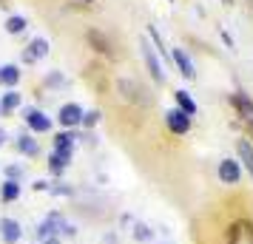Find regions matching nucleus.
Returning <instances> with one entry per match:
<instances>
[{
	"instance_id": "1",
	"label": "nucleus",
	"mask_w": 253,
	"mask_h": 244,
	"mask_svg": "<svg viewBox=\"0 0 253 244\" xmlns=\"http://www.w3.org/2000/svg\"><path fill=\"white\" fill-rule=\"evenodd\" d=\"M60 236H77V227L66 221V216L60 210H48L43 221L37 224V242H46V239H60Z\"/></svg>"
},
{
	"instance_id": "2",
	"label": "nucleus",
	"mask_w": 253,
	"mask_h": 244,
	"mask_svg": "<svg viewBox=\"0 0 253 244\" xmlns=\"http://www.w3.org/2000/svg\"><path fill=\"white\" fill-rule=\"evenodd\" d=\"M117 91L123 94V100L131 105H139V108H145V105H151L154 100H151L148 88H142L137 80H128V77H123V80H117Z\"/></svg>"
},
{
	"instance_id": "3",
	"label": "nucleus",
	"mask_w": 253,
	"mask_h": 244,
	"mask_svg": "<svg viewBox=\"0 0 253 244\" xmlns=\"http://www.w3.org/2000/svg\"><path fill=\"white\" fill-rule=\"evenodd\" d=\"M225 244H253V221L236 219L225 233Z\"/></svg>"
},
{
	"instance_id": "4",
	"label": "nucleus",
	"mask_w": 253,
	"mask_h": 244,
	"mask_svg": "<svg viewBox=\"0 0 253 244\" xmlns=\"http://www.w3.org/2000/svg\"><path fill=\"white\" fill-rule=\"evenodd\" d=\"M83 105H77V103H63L60 105V111H57V125L63 131H74L77 125L83 122Z\"/></svg>"
},
{
	"instance_id": "5",
	"label": "nucleus",
	"mask_w": 253,
	"mask_h": 244,
	"mask_svg": "<svg viewBox=\"0 0 253 244\" xmlns=\"http://www.w3.org/2000/svg\"><path fill=\"white\" fill-rule=\"evenodd\" d=\"M142 60H145V66H148V74L162 85V82H165V66H162V60L157 57V48L151 46L148 37L142 40Z\"/></svg>"
},
{
	"instance_id": "6",
	"label": "nucleus",
	"mask_w": 253,
	"mask_h": 244,
	"mask_svg": "<svg viewBox=\"0 0 253 244\" xmlns=\"http://www.w3.org/2000/svg\"><path fill=\"white\" fill-rule=\"evenodd\" d=\"M85 40H88V46H91L97 54H103V57H108V60L117 57L114 43H111V37L105 35V32H100V29H88V32H85Z\"/></svg>"
},
{
	"instance_id": "7",
	"label": "nucleus",
	"mask_w": 253,
	"mask_h": 244,
	"mask_svg": "<svg viewBox=\"0 0 253 244\" xmlns=\"http://www.w3.org/2000/svg\"><path fill=\"white\" fill-rule=\"evenodd\" d=\"M230 103H233V108H236L239 119L245 122V128H253V100L251 97H248L245 91H233L230 94Z\"/></svg>"
},
{
	"instance_id": "8",
	"label": "nucleus",
	"mask_w": 253,
	"mask_h": 244,
	"mask_svg": "<svg viewBox=\"0 0 253 244\" xmlns=\"http://www.w3.org/2000/svg\"><path fill=\"white\" fill-rule=\"evenodd\" d=\"M165 125H168V131H171L173 137H185L191 131V116L185 114V111H179V108H171L165 114Z\"/></svg>"
},
{
	"instance_id": "9",
	"label": "nucleus",
	"mask_w": 253,
	"mask_h": 244,
	"mask_svg": "<svg viewBox=\"0 0 253 244\" xmlns=\"http://www.w3.org/2000/svg\"><path fill=\"white\" fill-rule=\"evenodd\" d=\"M23 119H26V125H29L32 134H48L51 131V116L46 111H40V108H29Z\"/></svg>"
},
{
	"instance_id": "10",
	"label": "nucleus",
	"mask_w": 253,
	"mask_h": 244,
	"mask_svg": "<svg viewBox=\"0 0 253 244\" xmlns=\"http://www.w3.org/2000/svg\"><path fill=\"white\" fill-rule=\"evenodd\" d=\"M216 176H219V182H225V185H236L242 179V162L239 159H222L216 168Z\"/></svg>"
},
{
	"instance_id": "11",
	"label": "nucleus",
	"mask_w": 253,
	"mask_h": 244,
	"mask_svg": "<svg viewBox=\"0 0 253 244\" xmlns=\"http://www.w3.org/2000/svg\"><path fill=\"white\" fill-rule=\"evenodd\" d=\"M171 60H173V66L179 69V74H182L185 80H196V66H194V60H191V54L185 51V48H171Z\"/></svg>"
},
{
	"instance_id": "12",
	"label": "nucleus",
	"mask_w": 253,
	"mask_h": 244,
	"mask_svg": "<svg viewBox=\"0 0 253 244\" xmlns=\"http://www.w3.org/2000/svg\"><path fill=\"white\" fill-rule=\"evenodd\" d=\"M0 239L6 244H17L23 239V227H20V221L12 219V216H3L0 219Z\"/></svg>"
},
{
	"instance_id": "13",
	"label": "nucleus",
	"mask_w": 253,
	"mask_h": 244,
	"mask_svg": "<svg viewBox=\"0 0 253 244\" xmlns=\"http://www.w3.org/2000/svg\"><path fill=\"white\" fill-rule=\"evenodd\" d=\"M48 54V40L46 37H35L29 46H26V51H23V63L26 66H32V63H37L40 57H46Z\"/></svg>"
},
{
	"instance_id": "14",
	"label": "nucleus",
	"mask_w": 253,
	"mask_h": 244,
	"mask_svg": "<svg viewBox=\"0 0 253 244\" xmlns=\"http://www.w3.org/2000/svg\"><path fill=\"white\" fill-rule=\"evenodd\" d=\"M20 105H23V94L17 88H9L6 94H0V116H12Z\"/></svg>"
},
{
	"instance_id": "15",
	"label": "nucleus",
	"mask_w": 253,
	"mask_h": 244,
	"mask_svg": "<svg viewBox=\"0 0 253 244\" xmlns=\"http://www.w3.org/2000/svg\"><path fill=\"white\" fill-rule=\"evenodd\" d=\"M236 156H239L242 168L248 171V176L253 179V142L248 139V137H242V139H236Z\"/></svg>"
},
{
	"instance_id": "16",
	"label": "nucleus",
	"mask_w": 253,
	"mask_h": 244,
	"mask_svg": "<svg viewBox=\"0 0 253 244\" xmlns=\"http://www.w3.org/2000/svg\"><path fill=\"white\" fill-rule=\"evenodd\" d=\"M46 165H48V174L51 176H63L66 174V168L71 165V153H63V151H51L48 153V159H46Z\"/></svg>"
},
{
	"instance_id": "17",
	"label": "nucleus",
	"mask_w": 253,
	"mask_h": 244,
	"mask_svg": "<svg viewBox=\"0 0 253 244\" xmlns=\"http://www.w3.org/2000/svg\"><path fill=\"white\" fill-rule=\"evenodd\" d=\"M14 151L20 153V156H37V153H40V142H37L32 134H17Z\"/></svg>"
},
{
	"instance_id": "18",
	"label": "nucleus",
	"mask_w": 253,
	"mask_h": 244,
	"mask_svg": "<svg viewBox=\"0 0 253 244\" xmlns=\"http://www.w3.org/2000/svg\"><path fill=\"white\" fill-rule=\"evenodd\" d=\"M173 108H179V111H185L188 116H194L196 114V100L191 97V91H185V88H176L173 91Z\"/></svg>"
},
{
	"instance_id": "19",
	"label": "nucleus",
	"mask_w": 253,
	"mask_h": 244,
	"mask_svg": "<svg viewBox=\"0 0 253 244\" xmlns=\"http://www.w3.org/2000/svg\"><path fill=\"white\" fill-rule=\"evenodd\" d=\"M23 77V71L20 66H14V63H6V66H0V85H6V88H14L17 82Z\"/></svg>"
},
{
	"instance_id": "20",
	"label": "nucleus",
	"mask_w": 253,
	"mask_h": 244,
	"mask_svg": "<svg viewBox=\"0 0 253 244\" xmlns=\"http://www.w3.org/2000/svg\"><path fill=\"white\" fill-rule=\"evenodd\" d=\"M74 145H77V134L74 131H60V134H54V151L74 153Z\"/></svg>"
},
{
	"instance_id": "21",
	"label": "nucleus",
	"mask_w": 253,
	"mask_h": 244,
	"mask_svg": "<svg viewBox=\"0 0 253 244\" xmlns=\"http://www.w3.org/2000/svg\"><path fill=\"white\" fill-rule=\"evenodd\" d=\"M20 193H23L20 182H12V179H6V182L0 185V202H6V205L17 202V199H20Z\"/></svg>"
},
{
	"instance_id": "22",
	"label": "nucleus",
	"mask_w": 253,
	"mask_h": 244,
	"mask_svg": "<svg viewBox=\"0 0 253 244\" xmlns=\"http://www.w3.org/2000/svg\"><path fill=\"white\" fill-rule=\"evenodd\" d=\"M48 193H51V196H57V199L74 196V185L63 182V179H57V182H48Z\"/></svg>"
},
{
	"instance_id": "23",
	"label": "nucleus",
	"mask_w": 253,
	"mask_h": 244,
	"mask_svg": "<svg viewBox=\"0 0 253 244\" xmlns=\"http://www.w3.org/2000/svg\"><path fill=\"white\" fill-rule=\"evenodd\" d=\"M26 26H29V23H26L23 14H12V17L6 20V32H9V35H23Z\"/></svg>"
},
{
	"instance_id": "24",
	"label": "nucleus",
	"mask_w": 253,
	"mask_h": 244,
	"mask_svg": "<svg viewBox=\"0 0 253 244\" xmlns=\"http://www.w3.org/2000/svg\"><path fill=\"white\" fill-rule=\"evenodd\" d=\"M69 80L60 74V71H48L46 77H43V88H66Z\"/></svg>"
},
{
	"instance_id": "25",
	"label": "nucleus",
	"mask_w": 253,
	"mask_h": 244,
	"mask_svg": "<svg viewBox=\"0 0 253 244\" xmlns=\"http://www.w3.org/2000/svg\"><path fill=\"white\" fill-rule=\"evenodd\" d=\"M145 35H148L151 46L157 48V54H168V48H165V43H162V35L157 32V26H148V29H145Z\"/></svg>"
},
{
	"instance_id": "26",
	"label": "nucleus",
	"mask_w": 253,
	"mask_h": 244,
	"mask_svg": "<svg viewBox=\"0 0 253 244\" xmlns=\"http://www.w3.org/2000/svg\"><path fill=\"white\" fill-rule=\"evenodd\" d=\"M134 239H137V242H151V239H154V230H151L148 224H142V221H134Z\"/></svg>"
},
{
	"instance_id": "27",
	"label": "nucleus",
	"mask_w": 253,
	"mask_h": 244,
	"mask_svg": "<svg viewBox=\"0 0 253 244\" xmlns=\"http://www.w3.org/2000/svg\"><path fill=\"white\" fill-rule=\"evenodd\" d=\"M85 80H91L97 91H103V88H105V85H103V71H100V66H88V69H85Z\"/></svg>"
},
{
	"instance_id": "28",
	"label": "nucleus",
	"mask_w": 253,
	"mask_h": 244,
	"mask_svg": "<svg viewBox=\"0 0 253 244\" xmlns=\"http://www.w3.org/2000/svg\"><path fill=\"white\" fill-rule=\"evenodd\" d=\"M100 116H103V114H100L97 108H91V111H85V114H83V122H80V125H83L85 131H91V128H97V122H100Z\"/></svg>"
},
{
	"instance_id": "29",
	"label": "nucleus",
	"mask_w": 253,
	"mask_h": 244,
	"mask_svg": "<svg viewBox=\"0 0 253 244\" xmlns=\"http://www.w3.org/2000/svg\"><path fill=\"white\" fill-rule=\"evenodd\" d=\"M6 179H12V182H23V176H26V171H23V165H6Z\"/></svg>"
},
{
	"instance_id": "30",
	"label": "nucleus",
	"mask_w": 253,
	"mask_h": 244,
	"mask_svg": "<svg viewBox=\"0 0 253 244\" xmlns=\"http://www.w3.org/2000/svg\"><path fill=\"white\" fill-rule=\"evenodd\" d=\"M32 190L35 193H48V179H35L32 182Z\"/></svg>"
},
{
	"instance_id": "31",
	"label": "nucleus",
	"mask_w": 253,
	"mask_h": 244,
	"mask_svg": "<svg viewBox=\"0 0 253 244\" xmlns=\"http://www.w3.org/2000/svg\"><path fill=\"white\" fill-rule=\"evenodd\" d=\"M6 139H9V134H6V131L0 128V148H3V145H6Z\"/></svg>"
},
{
	"instance_id": "32",
	"label": "nucleus",
	"mask_w": 253,
	"mask_h": 244,
	"mask_svg": "<svg viewBox=\"0 0 253 244\" xmlns=\"http://www.w3.org/2000/svg\"><path fill=\"white\" fill-rule=\"evenodd\" d=\"M40 244H63L60 239H46V242H40Z\"/></svg>"
},
{
	"instance_id": "33",
	"label": "nucleus",
	"mask_w": 253,
	"mask_h": 244,
	"mask_svg": "<svg viewBox=\"0 0 253 244\" xmlns=\"http://www.w3.org/2000/svg\"><path fill=\"white\" fill-rule=\"evenodd\" d=\"M222 3H225V6H230V3H233V0H222Z\"/></svg>"
},
{
	"instance_id": "34",
	"label": "nucleus",
	"mask_w": 253,
	"mask_h": 244,
	"mask_svg": "<svg viewBox=\"0 0 253 244\" xmlns=\"http://www.w3.org/2000/svg\"><path fill=\"white\" fill-rule=\"evenodd\" d=\"M85 3H94V0H85Z\"/></svg>"
}]
</instances>
